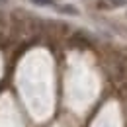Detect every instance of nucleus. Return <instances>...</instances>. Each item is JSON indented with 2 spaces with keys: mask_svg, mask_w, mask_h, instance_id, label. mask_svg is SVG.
<instances>
[{
  "mask_svg": "<svg viewBox=\"0 0 127 127\" xmlns=\"http://www.w3.org/2000/svg\"><path fill=\"white\" fill-rule=\"evenodd\" d=\"M35 4H53V0H32Z\"/></svg>",
  "mask_w": 127,
  "mask_h": 127,
  "instance_id": "obj_1",
  "label": "nucleus"
}]
</instances>
